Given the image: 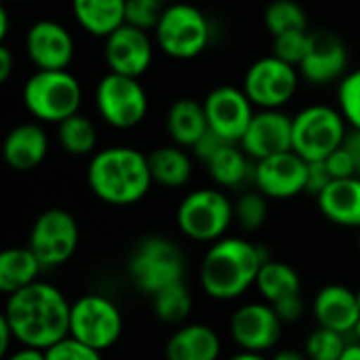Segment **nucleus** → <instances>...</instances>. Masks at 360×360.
Masks as SVG:
<instances>
[{"label": "nucleus", "instance_id": "nucleus-1", "mask_svg": "<svg viewBox=\"0 0 360 360\" xmlns=\"http://www.w3.org/2000/svg\"><path fill=\"white\" fill-rule=\"evenodd\" d=\"M2 316L8 323L15 342L46 350L70 335L72 304H68L57 287L36 281L8 295Z\"/></svg>", "mask_w": 360, "mask_h": 360}, {"label": "nucleus", "instance_id": "nucleus-2", "mask_svg": "<svg viewBox=\"0 0 360 360\" xmlns=\"http://www.w3.org/2000/svg\"><path fill=\"white\" fill-rule=\"evenodd\" d=\"M86 181L101 202L114 207L139 202L154 184L148 154L129 146H112L95 152L89 160Z\"/></svg>", "mask_w": 360, "mask_h": 360}, {"label": "nucleus", "instance_id": "nucleus-3", "mask_svg": "<svg viewBox=\"0 0 360 360\" xmlns=\"http://www.w3.org/2000/svg\"><path fill=\"white\" fill-rule=\"evenodd\" d=\"M266 259V253L257 245L245 238L224 236L209 247L202 259L200 285L213 300H236L257 283Z\"/></svg>", "mask_w": 360, "mask_h": 360}, {"label": "nucleus", "instance_id": "nucleus-4", "mask_svg": "<svg viewBox=\"0 0 360 360\" xmlns=\"http://www.w3.org/2000/svg\"><path fill=\"white\" fill-rule=\"evenodd\" d=\"M21 97L38 122L59 124L80 112L82 86L68 70H36L25 80Z\"/></svg>", "mask_w": 360, "mask_h": 360}, {"label": "nucleus", "instance_id": "nucleus-5", "mask_svg": "<svg viewBox=\"0 0 360 360\" xmlns=\"http://www.w3.org/2000/svg\"><path fill=\"white\" fill-rule=\"evenodd\" d=\"M156 46L173 59H194L211 42V23L207 15L188 2H173L154 30Z\"/></svg>", "mask_w": 360, "mask_h": 360}, {"label": "nucleus", "instance_id": "nucleus-6", "mask_svg": "<svg viewBox=\"0 0 360 360\" xmlns=\"http://www.w3.org/2000/svg\"><path fill=\"white\" fill-rule=\"evenodd\" d=\"M350 124L340 108L314 103L293 116V152L304 160H325L344 146Z\"/></svg>", "mask_w": 360, "mask_h": 360}, {"label": "nucleus", "instance_id": "nucleus-7", "mask_svg": "<svg viewBox=\"0 0 360 360\" xmlns=\"http://www.w3.org/2000/svg\"><path fill=\"white\" fill-rule=\"evenodd\" d=\"M186 255L169 238L148 236L143 238L129 259V274L133 285L148 295L184 281Z\"/></svg>", "mask_w": 360, "mask_h": 360}, {"label": "nucleus", "instance_id": "nucleus-8", "mask_svg": "<svg viewBox=\"0 0 360 360\" xmlns=\"http://www.w3.org/2000/svg\"><path fill=\"white\" fill-rule=\"evenodd\" d=\"M232 219L234 205L217 188L194 190L177 207L179 230L198 243H215L224 238Z\"/></svg>", "mask_w": 360, "mask_h": 360}, {"label": "nucleus", "instance_id": "nucleus-9", "mask_svg": "<svg viewBox=\"0 0 360 360\" xmlns=\"http://www.w3.org/2000/svg\"><path fill=\"white\" fill-rule=\"evenodd\" d=\"M95 105L105 124L129 131L143 122L150 99L139 78L108 72L95 89Z\"/></svg>", "mask_w": 360, "mask_h": 360}, {"label": "nucleus", "instance_id": "nucleus-10", "mask_svg": "<svg viewBox=\"0 0 360 360\" xmlns=\"http://www.w3.org/2000/svg\"><path fill=\"white\" fill-rule=\"evenodd\" d=\"M300 78L302 74L295 65L276 55H266L253 61L245 72L243 91L257 110H283V105L293 99Z\"/></svg>", "mask_w": 360, "mask_h": 360}, {"label": "nucleus", "instance_id": "nucleus-11", "mask_svg": "<svg viewBox=\"0 0 360 360\" xmlns=\"http://www.w3.org/2000/svg\"><path fill=\"white\" fill-rule=\"evenodd\" d=\"M70 335L103 352L122 335V314L114 302L103 295H84L72 304Z\"/></svg>", "mask_w": 360, "mask_h": 360}, {"label": "nucleus", "instance_id": "nucleus-12", "mask_svg": "<svg viewBox=\"0 0 360 360\" xmlns=\"http://www.w3.org/2000/svg\"><path fill=\"white\" fill-rule=\"evenodd\" d=\"M27 247L42 268L63 266L78 247V224L74 215L63 209L42 211L32 226Z\"/></svg>", "mask_w": 360, "mask_h": 360}, {"label": "nucleus", "instance_id": "nucleus-13", "mask_svg": "<svg viewBox=\"0 0 360 360\" xmlns=\"http://www.w3.org/2000/svg\"><path fill=\"white\" fill-rule=\"evenodd\" d=\"M348 63L350 55L346 42L329 30H314L308 34V49L297 70L306 82L327 86L348 74Z\"/></svg>", "mask_w": 360, "mask_h": 360}, {"label": "nucleus", "instance_id": "nucleus-14", "mask_svg": "<svg viewBox=\"0 0 360 360\" xmlns=\"http://www.w3.org/2000/svg\"><path fill=\"white\" fill-rule=\"evenodd\" d=\"M202 103L209 129L226 141L240 143L251 118L255 116V105L247 93L232 84H219L209 91Z\"/></svg>", "mask_w": 360, "mask_h": 360}, {"label": "nucleus", "instance_id": "nucleus-15", "mask_svg": "<svg viewBox=\"0 0 360 360\" xmlns=\"http://www.w3.org/2000/svg\"><path fill=\"white\" fill-rule=\"evenodd\" d=\"M103 40V59L110 72L139 78L152 65L154 42L150 32L124 23Z\"/></svg>", "mask_w": 360, "mask_h": 360}, {"label": "nucleus", "instance_id": "nucleus-16", "mask_svg": "<svg viewBox=\"0 0 360 360\" xmlns=\"http://www.w3.org/2000/svg\"><path fill=\"white\" fill-rule=\"evenodd\" d=\"M308 160L297 152H281L255 162V188L274 200L293 198L306 192Z\"/></svg>", "mask_w": 360, "mask_h": 360}, {"label": "nucleus", "instance_id": "nucleus-17", "mask_svg": "<svg viewBox=\"0 0 360 360\" xmlns=\"http://www.w3.org/2000/svg\"><path fill=\"white\" fill-rule=\"evenodd\" d=\"M76 53L74 38L65 25L38 19L25 34V55L36 70H68Z\"/></svg>", "mask_w": 360, "mask_h": 360}, {"label": "nucleus", "instance_id": "nucleus-18", "mask_svg": "<svg viewBox=\"0 0 360 360\" xmlns=\"http://www.w3.org/2000/svg\"><path fill=\"white\" fill-rule=\"evenodd\" d=\"M240 148L255 162L293 150V116L283 110H257L240 139Z\"/></svg>", "mask_w": 360, "mask_h": 360}, {"label": "nucleus", "instance_id": "nucleus-19", "mask_svg": "<svg viewBox=\"0 0 360 360\" xmlns=\"http://www.w3.org/2000/svg\"><path fill=\"white\" fill-rule=\"evenodd\" d=\"M281 331L283 321L270 304L240 306L230 321L232 340L249 352L264 354L266 350L274 348L281 340Z\"/></svg>", "mask_w": 360, "mask_h": 360}, {"label": "nucleus", "instance_id": "nucleus-20", "mask_svg": "<svg viewBox=\"0 0 360 360\" xmlns=\"http://www.w3.org/2000/svg\"><path fill=\"white\" fill-rule=\"evenodd\" d=\"M314 319L321 327L340 331L344 335L354 333L360 321V308L356 293L344 285L323 287L312 304Z\"/></svg>", "mask_w": 360, "mask_h": 360}, {"label": "nucleus", "instance_id": "nucleus-21", "mask_svg": "<svg viewBox=\"0 0 360 360\" xmlns=\"http://www.w3.org/2000/svg\"><path fill=\"white\" fill-rule=\"evenodd\" d=\"M49 154V135L38 122H23L13 127L2 143L4 162L19 173L32 171Z\"/></svg>", "mask_w": 360, "mask_h": 360}, {"label": "nucleus", "instance_id": "nucleus-22", "mask_svg": "<svg viewBox=\"0 0 360 360\" xmlns=\"http://www.w3.org/2000/svg\"><path fill=\"white\" fill-rule=\"evenodd\" d=\"M205 165L219 188L245 192L249 186H255V160L240 148V143H226Z\"/></svg>", "mask_w": 360, "mask_h": 360}, {"label": "nucleus", "instance_id": "nucleus-23", "mask_svg": "<svg viewBox=\"0 0 360 360\" xmlns=\"http://www.w3.org/2000/svg\"><path fill=\"white\" fill-rule=\"evenodd\" d=\"M321 213L346 228H360V177L333 179L319 196Z\"/></svg>", "mask_w": 360, "mask_h": 360}, {"label": "nucleus", "instance_id": "nucleus-24", "mask_svg": "<svg viewBox=\"0 0 360 360\" xmlns=\"http://www.w3.org/2000/svg\"><path fill=\"white\" fill-rule=\"evenodd\" d=\"M209 131L205 103L194 97H179L167 112V133L173 143L192 150L194 143Z\"/></svg>", "mask_w": 360, "mask_h": 360}, {"label": "nucleus", "instance_id": "nucleus-25", "mask_svg": "<svg viewBox=\"0 0 360 360\" xmlns=\"http://www.w3.org/2000/svg\"><path fill=\"white\" fill-rule=\"evenodd\" d=\"M165 354L167 360H217L221 340L207 325H186L169 338Z\"/></svg>", "mask_w": 360, "mask_h": 360}, {"label": "nucleus", "instance_id": "nucleus-26", "mask_svg": "<svg viewBox=\"0 0 360 360\" xmlns=\"http://www.w3.org/2000/svg\"><path fill=\"white\" fill-rule=\"evenodd\" d=\"M127 0H72V13L78 25L97 38H108L124 25Z\"/></svg>", "mask_w": 360, "mask_h": 360}, {"label": "nucleus", "instance_id": "nucleus-27", "mask_svg": "<svg viewBox=\"0 0 360 360\" xmlns=\"http://www.w3.org/2000/svg\"><path fill=\"white\" fill-rule=\"evenodd\" d=\"M42 264L30 247H13L0 253V291L13 295L38 281Z\"/></svg>", "mask_w": 360, "mask_h": 360}, {"label": "nucleus", "instance_id": "nucleus-28", "mask_svg": "<svg viewBox=\"0 0 360 360\" xmlns=\"http://www.w3.org/2000/svg\"><path fill=\"white\" fill-rule=\"evenodd\" d=\"M186 150L188 148L171 143V146H158L148 154L154 184L162 188H181L190 181L192 158Z\"/></svg>", "mask_w": 360, "mask_h": 360}, {"label": "nucleus", "instance_id": "nucleus-29", "mask_svg": "<svg viewBox=\"0 0 360 360\" xmlns=\"http://www.w3.org/2000/svg\"><path fill=\"white\" fill-rule=\"evenodd\" d=\"M257 291L268 304H276L285 297L302 293V281L300 274L283 262H272L266 259L255 283Z\"/></svg>", "mask_w": 360, "mask_h": 360}, {"label": "nucleus", "instance_id": "nucleus-30", "mask_svg": "<svg viewBox=\"0 0 360 360\" xmlns=\"http://www.w3.org/2000/svg\"><path fill=\"white\" fill-rule=\"evenodd\" d=\"M57 141L72 156H89L97 148V129L84 114H74L57 124Z\"/></svg>", "mask_w": 360, "mask_h": 360}, {"label": "nucleus", "instance_id": "nucleus-31", "mask_svg": "<svg viewBox=\"0 0 360 360\" xmlns=\"http://www.w3.org/2000/svg\"><path fill=\"white\" fill-rule=\"evenodd\" d=\"M152 306H154V314L162 323L179 325L192 312V295H190L188 287L184 285V281H179V283H173V285L160 289L158 293H154Z\"/></svg>", "mask_w": 360, "mask_h": 360}, {"label": "nucleus", "instance_id": "nucleus-32", "mask_svg": "<svg viewBox=\"0 0 360 360\" xmlns=\"http://www.w3.org/2000/svg\"><path fill=\"white\" fill-rule=\"evenodd\" d=\"M264 25L274 38L287 32L308 30V17L304 6L295 0H272L264 11Z\"/></svg>", "mask_w": 360, "mask_h": 360}, {"label": "nucleus", "instance_id": "nucleus-33", "mask_svg": "<svg viewBox=\"0 0 360 360\" xmlns=\"http://www.w3.org/2000/svg\"><path fill=\"white\" fill-rule=\"evenodd\" d=\"M234 219L247 232L259 230L268 219V196L255 190H245L234 202Z\"/></svg>", "mask_w": 360, "mask_h": 360}, {"label": "nucleus", "instance_id": "nucleus-34", "mask_svg": "<svg viewBox=\"0 0 360 360\" xmlns=\"http://www.w3.org/2000/svg\"><path fill=\"white\" fill-rule=\"evenodd\" d=\"M348 342L346 335L327 327H321L308 335L306 342V356L308 360H340L346 352Z\"/></svg>", "mask_w": 360, "mask_h": 360}, {"label": "nucleus", "instance_id": "nucleus-35", "mask_svg": "<svg viewBox=\"0 0 360 360\" xmlns=\"http://www.w3.org/2000/svg\"><path fill=\"white\" fill-rule=\"evenodd\" d=\"M338 108L350 129H360V65L338 82Z\"/></svg>", "mask_w": 360, "mask_h": 360}, {"label": "nucleus", "instance_id": "nucleus-36", "mask_svg": "<svg viewBox=\"0 0 360 360\" xmlns=\"http://www.w3.org/2000/svg\"><path fill=\"white\" fill-rule=\"evenodd\" d=\"M165 0H127L124 6V23L135 25L143 32H154L162 13Z\"/></svg>", "mask_w": 360, "mask_h": 360}, {"label": "nucleus", "instance_id": "nucleus-37", "mask_svg": "<svg viewBox=\"0 0 360 360\" xmlns=\"http://www.w3.org/2000/svg\"><path fill=\"white\" fill-rule=\"evenodd\" d=\"M308 30H300V32H287L281 36H274L272 42V55H276L278 59L300 68L306 49H308Z\"/></svg>", "mask_w": 360, "mask_h": 360}, {"label": "nucleus", "instance_id": "nucleus-38", "mask_svg": "<svg viewBox=\"0 0 360 360\" xmlns=\"http://www.w3.org/2000/svg\"><path fill=\"white\" fill-rule=\"evenodd\" d=\"M46 360H103L101 352L78 342L76 338L68 335L61 342H57L55 346L44 350Z\"/></svg>", "mask_w": 360, "mask_h": 360}, {"label": "nucleus", "instance_id": "nucleus-39", "mask_svg": "<svg viewBox=\"0 0 360 360\" xmlns=\"http://www.w3.org/2000/svg\"><path fill=\"white\" fill-rule=\"evenodd\" d=\"M327 162V169L331 173L333 179H348V177H356V167H354V158L352 154L348 152L346 146L338 148L333 154H329L325 158Z\"/></svg>", "mask_w": 360, "mask_h": 360}, {"label": "nucleus", "instance_id": "nucleus-40", "mask_svg": "<svg viewBox=\"0 0 360 360\" xmlns=\"http://www.w3.org/2000/svg\"><path fill=\"white\" fill-rule=\"evenodd\" d=\"M331 181H333V177H331L325 160H312V162H308V181H306V192L308 194L319 196Z\"/></svg>", "mask_w": 360, "mask_h": 360}, {"label": "nucleus", "instance_id": "nucleus-41", "mask_svg": "<svg viewBox=\"0 0 360 360\" xmlns=\"http://www.w3.org/2000/svg\"><path fill=\"white\" fill-rule=\"evenodd\" d=\"M226 143H232V141H226V139H221L217 133H213L211 129L194 143V148H192V152H194V156L198 158V160H202V162H207V160H211L213 158V154L219 150V148H224Z\"/></svg>", "mask_w": 360, "mask_h": 360}, {"label": "nucleus", "instance_id": "nucleus-42", "mask_svg": "<svg viewBox=\"0 0 360 360\" xmlns=\"http://www.w3.org/2000/svg\"><path fill=\"white\" fill-rule=\"evenodd\" d=\"M270 306L276 310V314H278V319H281L283 323H295V321L302 316V312H304L302 293L291 295V297H285V300H281V302H276V304H270Z\"/></svg>", "mask_w": 360, "mask_h": 360}, {"label": "nucleus", "instance_id": "nucleus-43", "mask_svg": "<svg viewBox=\"0 0 360 360\" xmlns=\"http://www.w3.org/2000/svg\"><path fill=\"white\" fill-rule=\"evenodd\" d=\"M344 146L348 148V152L354 158V167H356V177H360V129H350L348 137L344 141Z\"/></svg>", "mask_w": 360, "mask_h": 360}, {"label": "nucleus", "instance_id": "nucleus-44", "mask_svg": "<svg viewBox=\"0 0 360 360\" xmlns=\"http://www.w3.org/2000/svg\"><path fill=\"white\" fill-rule=\"evenodd\" d=\"M13 51L2 42L0 44V82H6L13 74Z\"/></svg>", "mask_w": 360, "mask_h": 360}, {"label": "nucleus", "instance_id": "nucleus-45", "mask_svg": "<svg viewBox=\"0 0 360 360\" xmlns=\"http://www.w3.org/2000/svg\"><path fill=\"white\" fill-rule=\"evenodd\" d=\"M6 360H46V354H44V350L23 346V348H19L17 352H13Z\"/></svg>", "mask_w": 360, "mask_h": 360}, {"label": "nucleus", "instance_id": "nucleus-46", "mask_svg": "<svg viewBox=\"0 0 360 360\" xmlns=\"http://www.w3.org/2000/svg\"><path fill=\"white\" fill-rule=\"evenodd\" d=\"M11 338L15 340V335H13V331H11V327H8V323L4 321V316H0V354H6L8 344H11Z\"/></svg>", "mask_w": 360, "mask_h": 360}, {"label": "nucleus", "instance_id": "nucleus-47", "mask_svg": "<svg viewBox=\"0 0 360 360\" xmlns=\"http://www.w3.org/2000/svg\"><path fill=\"white\" fill-rule=\"evenodd\" d=\"M270 360H308V356L304 352H297V350H281Z\"/></svg>", "mask_w": 360, "mask_h": 360}, {"label": "nucleus", "instance_id": "nucleus-48", "mask_svg": "<svg viewBox=\"0 0 360 360\" xmlns=\"http://www.w3.org/2000/svg\"><path fill=\"white\" fill-rule=\"evenodd\" d=\"M6 36H8V11L6 6H0V40L4 42Z\"/></svg>", "mask_w": 360, "mask_h": 360}, {"label": "nucleus", "instance_id": "nucleus-49", "mask_svg": "<svg viewBox=\"0 0 360 360\" xmlns=\"http://www.w3.org/2000/svg\"><path fill=\"white\" fill-rule=\"evenodd\" d=\"M340 360H360V344H348V348H346V352L342 354V359Z\"/></svg>", "mask_w": 360, "mask_h": 360}, {"label": "nucleus", "instance_id": "nucleus-50", "mask_svg": "<svg viewBox=\"0 0 360 360\" xmlns=\"http://www.w3.org/2000/svg\"><path fill=\"white\" fill-rule=\"evenodd\" d=\"M230 360H268L264 354H259V352H249V350H243V352H238L236 356H232Z\"/></svg>", "mask_w": 360, "mask_h": 360}, {"label": "nucleus", "instance_id": "nucleus-51", "mask_svg": "<svg viewBox=\"0 0 360 360\" xmlns=\"http://www.w3.org/2000/svg\"><path fill=\"white\" fill-rule=\"evenodd\" d=\"M354 340H356V344H360V321L359 325H356V329H354Z\"/></svg>", "mask_w": 360, "mask_h": 360}, {"label": "nucleus", "instance_id": "nucleus-52", "mask_svg": "<svg viewBox=\"0 0 360 360\" xmlns=\"http://www.w3.org/2000/svg\"><path fill=\"white\" fill-rule=\"evenodd\" d=\"M356 302H359V308H360V291H356Z\"/></svg>", "mask_w": 360, "mask_h": 360}, {"label": "nucleus", "instance_id": "nucleus-53", "mask_svg": "<svg viewBox=\"0 0 360 360\" xmlns=\"http://www.w3.org/2000/svg\"><path fill=\"white\" fill-rule=\"evenodd\" d=\"M15 2H21V0H15Z\"/></svg>", "mask_w": 360, "mask_h": 360}]
</instances>
